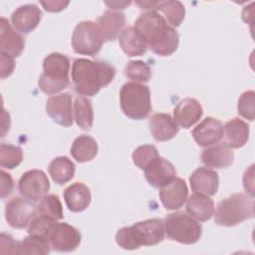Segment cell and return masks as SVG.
I'll list each match as a JSON object with an SVG mask.
<instances>
[{
    "mask_svg": "<svg viewBox=\"0 0 255 255\" xmlns=\"http://www.w3.org/2000/svg\"><path fill=\"white\" fill-rule=\"evenodd\" d=\"M133 27L141 34L154 54L165 57L176 51L179 36L157 12L151 11L139 15Z\"/></svg>",
    "mask_w": 255,
    "mask_h": 255,
    "instance_id": "cell-1",
    "label": "cell"
},
{
    "mask_svg": "<svg viewBox=\"0 0 255 255\" xmlns=\"http://www.w3.org/2000/svg\"><path fill=\"white\" fill-rule=\"evenodd\" d=\"M131 2L130 1H122V2H119V1H115V2H106V5H108L109 7H111L112 9H124L126 6H128Z\"/></svg>",
    "mask_w": 255,
    "mask_h": 255,
    "instance_id": "cell-44",
    "label": "cell"
},
{
    "mask_svg": "<svg viewBox=\"0 0 255 255\" xmlns=\"http://www.w3.org/2000/svg\"><path fill=\"white\" fill-rule=\"evenodd\" d=\"M18 188L21 195L33 202L41 200L50 189L49 178L43 170L32 169L22 174Z\"/></svg>",
    "mask_w": 255,
    "mask_h": 255,
    "instance_id": "cell-9",
    "label": "cell"
},
{
    "mask_svg": "<svg viewBox=\"0 0 255 255\" xmlns=\"http://www.w3.org/2000/svg\"><path fill=\"white\" fill-rule=\"evenodd\" d=\"M143 171L146 181L155 188L162 187L176 177V170L172 163L160 156L151 160Z\"/></svg>",
    "mask_w": 255,
    "mask_h": 255,
    "instance_id": "cell-13",
    "label": "cell"
},
{
    "mask_svg": "<svg viewBox=\"0 0 255 255\" xmlns=\"http://www.w3.org/2000/svg\"><path fill=\"white\" fill-rule=\"evenodd\" d=\"M149 128L153 138L157 141H167L178 132V125L168 114L157 113L149 120Z\"/></svg>",
    "mask_w": 255,
    "mask_h": 255,
    "instance_id": "cell-21",
    "label": "cell"
},
{
    "mask_svg": "<svg viewBox=\"0 0 255 255\" xmlns=\"http://www.w3.org/2000/svg\"><path fill=\"white\" fill-rule=\"evenodd\" d=\"M213 214L217 225L235 226L253 217V201L243 193H234L221 200Z\"/></svg>",
    "mask_w": 255,
    "mask_h": 255,
    "instance_id": "cell-6",
    "label": "cell"
},
{
    "mask_svg": "<svg viewBox=\"0 0 255 255\" xmlns=\"http://www.w3.org/2000/svg\"><path fill=\"white\" fill-rule=\"evenodd\" d=\"M71 43L75 53L94 57L101 51L104 41L97 23L83 21L76 25Z\"/></svg>",
    "mask_w": 255,
    "mask_h": 255,
    "instance_id": "cell-8",
    "label": "cell"
},
{
    "mask_svg": "<svg viewBox=\"0 0 255 255\" xmlns=\"http://www.w3.org/2000/svg\"><path fill=\"white\" fill-rule=\"evenodd\" d=\"M158 10L164 15L165 21L172 28L178 27L185 16V8L179 1H160Z\"/></svg>",
    "mask_w": 255,
    "mask_h": 255,
    "instance_id": "cell-31",
    "label": "cell"
},
{
    "mask_svg": "<svg viewBox=\"0 0 255 255\" xmlns=\"http://www.w3.org/2000/svg\"><path fill=\"white\" fill-rule=\"evenodd\" d=\"M163 221L158 218L136 222L123 227L116 233L117 244L126 250H134L140 246H153L164 239Z\"/></svg>",
    "mask_w": 255,
    "mask_h": 255,
    "instance_id": "cell-3",
    "label": "cell"
},
{
    "mask_svg": "<svg viewBox=\"0 0 255 255\" xmlns=\"http://www.w3.org/2000/svg\"><path fill=\"white\" fill-rule=\"evenodd\" d=\"M223 134L224 128L222 123L211 117L204 119L192 130V136L195 142L204 147L219 142Z\"/></svg>",
    "mask_w": 255,
    "mask_h": 255,
    "instance_id": "cell-16",
    "label": "cell"
},
{
    "mask_svg": "<svg viewBox=\"0 0 255 255\" xmlns=\"http://www.w3.org/2000/svg\"><path fill=\"white\" fill-rule=\"evenodd\" d=\"M51 251L48 238L29 235L18 243L15 254H40L46 255Z\"/></svg>",
    "mask_w": 255,
    "mask_h": 255,
    "instance_id": "cell-30",
    "label": "cell"
},
{
    "mask_svg": "<svg viewBox=\"0 0 255 255\" xmlns=\"http://www.w3.org/2000/svg\"><path fill=\"white\" fill-rule=\"evenodd\" d=\"M119 43L124 53L128 57L141 56L148 47L141 34L134 27L124 29L119 36Z\"/></svg>",
    "mask_w": 255,
    "mask_h": 255,
    "instance_id": "cell-24",
    "label": "cell"
},
{
    "mask_svg": "<svg viewBox=\"0 0 255 255\" xmlns=\"http://www.w3.org/2000/svg\"><path fill=\"white\" fill-rule=\"evenodd\" d=\"M163 225L169 239L185 245L196 243L202 234V227L198 221L184 212L167 214Z\"/></svg>",
    "mask_w": 255,
    "mask_h": 255,
    "instance_id": "cell-7",
    "label": "cell"
},
{
    "mask_svg": "<svg viewBox=\"0 0 255 255\" xmlns=\"http://www.w3.org/2000/svg\"><path fill=\"white\" fill-rule=\"evenodd\" d=\"M188 189L185 181L182 178L174 177L171 181L160 187L159 198L168 210L179 209L187 200Z\"/></svg>",
    "mask_w": 255,
    "mask_h": 255,
    "instance_id": "cell-14",
    "label": "cell"
},
{
    "mask_svg": "<svg viewBox=\"0 0 255 255\" xmlns=\"http://www.w3.org/2000/svg\"><path fill=\"white\" fill-rule=\"evenodd\" d=\"M226 144L231 148L242 147L249 138V126L244 121L234 118L224 127Z\"/></svg>",
    "mask_w": 255,
    "mask_h": 255,
    "instance_id": "cell-26",
    "label": "cell"
},
{
    "mask_svg": "<svg viewBox=\"0 0 255 255\" xmlns=\"http://www.w3.org/2000/svg\"><path fill=\"white\" fill-rule=\"evenodd\" d=\"M35 212V206L31 200L25 197L15 196L6 204L5 218L13 228L23 229L34 218Z\"/></svg>",
    "mask_w": 255,
    "mask_h": 255,
    "instance_id": "cell-10",
    "label": "cell"
},
{
    "mask_svg": "<svg viewBox=\"0 0 255 255\" xmlns=\"http://www.w3.org/2000/svg\"><path fill=\"white\" fill-rule=\"evenodd\" d=\"M253 167L254 165H251L249 169H246L244 175H243V185L246 190L250 194V196H254V179H253Z\"/></svg>",
    "mask_w": 255,
    "mask_h": 255,
    "instance_id": "cell-42",
    "label": "cell"
},
{
    "mask_svg": "<svg viewBox=\"0 0 255 255\" xmlns=\"http://www.w3.org/2000/svg\"><path fill=\"white\" fill-rule=\"evenodd\" d=\"M120 105L123 113L131 120L147 118L151 112L149 88L139 83H126L120 92Z\"/></svg>",
    "mask_w": 255,
    "mask_h": 255,
    "instance_id": "cell-5",
    "label": "cell"
},
{
    "mask_svg": "<svg viewBox=\"0 0 255 255\" xmlns=\"http://www.w3.org/2000/svg\"><path fill=\"white\" fill-rule=\"evenodd\" d=\"M13 179L11 175L4 170H1V197L8 196L13 189Z\"/></svg>",
    "mask_w": 255,
    "mask_h": 255,
    "instance_id": "cell-40",
    "label": "cell"
},
{
    "mask_svg": "<svg viewBox=\"0 0 255 255\" xmlns=\"http://www.w3.org/2000/svg\"><path fill=\"white\" fill-rule=\"evenodd\" d=\"M42 12L35 4H25L18 7L11 15L13 28L21 34H29L40 23Z\"/></svg>",
    "mask_w": 255,
    "mask_h": 255,
    "instance_id": "cell-15",
    "label": "cell"
},
{
    "mask_svg": "<svg viewBox=\"0 0 255 255\" xmlns=\"http://www.w3.org/2000/svg\"><path fill=\"white\" fill-rule=\"evenodd\" d=\"M132 161L139 169L144 167L155 157L159 156L156 147L152 144H143L136 147L132 152Z\"/></svg>",
    "mask_w": 255,
    "mask_h": 255,
    "instance_id": "cell-36",
    "label": "cell"
},
{
    "mask_svg": "<svg viewBox=\"0 0 255 255\" xmlns=\"http://www.w3.org/2000/svg\"><path fill=\"white\" fill-rule=\"evenodd\" d=\"M39 215L48 217L54 221L63 218V206L58 195H45L38 205Z\"/></svg>",
    "mask_w": 255,
    "mask_h": 255,
    "instance_id": "cell-32",
    "label": "cell"
},
{
    "mask_svg": "<svg viewBox=\"0 0 255 255\" xmlns=\"http://www.w3.org/2000/svg\"><path fill=\"white\" fill-rule=\"evenodd\" d=\"M75 164L67 156H58L54 158L48 167L49 174L57 184L69 182L75 175Z\"/></svg>",
    "mask_w": 255,
    "mask_h": 255,
    "instance_id": "cell-28",
    "label": "cell"
},
{
    "mask_svg": "<svg viewBox=\"0 0 255 255\" xmlns=\"http://www.w3.org/2000/svg\"><path fill=\"white\" fill-rule=\"evenodd\" d=\"M69 1H40V4L48 12H60L69 5Z\"/></svg>",
    "mask_w": 255,
    "mask_h": 255,
    "instance_id": "cell-41",
    "label": "cell"
},
{
    "mask_svg": "<svg viewBox=\"0 0 255 255\" xmlns=\"http://www.w3.org/2000/svg\"><path fill=\"white\" fill-rule=\"evenodd\" d=\"M135 4L139 6L140 9L146 10L147 12H156V10H158L160 1H136Z\"/></svg>",
    "mask_w": 255,
    "mask_h": 255,
    "instance_id": "cell-43",
    "label": "cell"
},
{
    "mask_svg": "<svg viewBox=\"0 0 255 255\" xmlns=\"http://www.w3.org/2000/svg\"><path fill=\"white\" fill-rule=\"evenodd\" d=\"M186 211L197 221H207L214 213V203L207 195L193 193L187 199Z\"/></svg>",
    "mask_w": 255,
    "mask_h": 255,
    "instance_id": "cell-25",
    "label": "cell"
},
{
    "mask_svg": "<svg viewBox=\"0 0 255 255\" xmlns=\"http://www.w3.org/2000/svg\"><path fill=\"white\" fill-rule=\"evenodd\" d=\"M97 153L98 143L96 139L87 134L78 136L71 146V154L78 162L90 161Z\"/></svg>",
    "mask_w": 255,
    "mask_h": 255,
    "instance_id": "cell-27",
    "label": "cell"
},
{
    "mask_svg": "<svg viewBox=\"0 0 255 255\" xmlns=\"http://www.w3.org/2000/svg\"><path fill=\"white\" fill-rule=\"evenodd\" d=\"M189 182L194 193L211 196L216 194L218 190L219 177L215 170L207 167H199L192 172Z\"/></svg>",
    "mask_w": 255,
    "mask_h": 255,
    "instance_id": "cell-17",
    "label": "cell"
},
{
    "mask_svg": "<svg viewBox=\"0 0 255 255\" xmlns=\"http://www.w3.org/2000/svg\"><path fill=\"white\" fill-rule=\"evenodd\" d=\"M238 114L246 120L253 121L255 116V93L254 91L244 92L237 104Z\"/></svg>",
    "mask_w": 255,
    "mask_h": 255,
    "instance_id": "cell-37",
    "label": "cell"
},
{
    "mask_svg": "<svg viewBox=\"0 0 255 255\" xmlns=\"http://www.w3.org/2000/svg\"><path fill=\"white\" fill-rule=\"evenodd\" d=\"M125 76L134 83H145L151 78V70L143 61H130L125 67Z\"/></svg>",
    "mask_w": 255,
    "mask_h": 255,
    "instance_id": "cell-34",
    "label": "cell"
},
{
    "mask_svg": "<svg viewBox=\"0 0 255 255\" xmlns=\"http://www.w3.org/2000/svg\"><path fill=\"white\" fill-rule=\"evenodd\" d=\"M81 233L68 223H55L49 235L51 246L60 252H72L81 243Z\"/></svg>",
    "mask_w": 255,
    "mask_h": 255,
    "instance_id": "cell-11",
    "label": "cell"
},
{
    "mask_svg": "<svg viewBox=\"0 0 255 255\" xmlns=\"http://www.w3.org/2000/svg\"><path fill=\"white\" fill-rule=\"evenodd\" d=\"M64 199L69 210L81 212L88 208L92 195L90 188L83 182H75L64 191Z\"/></svg>",
    "mask_w": 255,
    "mask_h": 255,
    "instance_id": "cell-22",
    "label": "cell"
},
{
    "mask_svg": "<svg viewBox=\"0 0 255 255\" xmlns=\"http://www.w3.org/2000/svg\"><path fill=\"white\" fill-rule=\"evenodd\" d=\"M15 68L14 57L9 54L1 52V78L5 79L9 77Z\"/></svg>",
    "mask_w": 255,
    "mask_h": 255,
    "instance_id": "cell-38",
    "label": "cell"
},
{
    "mask_svg": "<svg viewBox=\"0 0 255 255\" xmlns=\"http://www.w3.org/2000/svg\"><path fill=\"white\" fill-rule=\"evenodd\" d=\"M200 157L208 167L226 168L233 163L234 153L226 143H220L204 149Z\"/></svg>",
    "mask_w": 255,
    "mask_h": 255,
    "instance_id": "cell-23",
    "label": "cell"
},
{
    "mask_svg": "<svg viewBox=\"0 0 255 255\" xmlns=\"http://www.w3.org/2000/svg\"><path fill=\"white\" fill-rule=\"evenodd\" d=\"M74 110L77 126L84 130L91 129L94 123V111L92 102L86 97L79 96L75 99Z\"/></svg>",
    "mask_w": 255,
    "mask_h": 255,
    "instance_id": "cell-29",
    "label": "cell"
},
{
    "mask_svg": "<svg viewBox=\"0 0 255 255\" xmlns=\"http://www.w3.org/2000/svg\"><path fill=\"white\" fill-rule=\"evenodd\" d=\"M70 61L61 53H52L43 61V74L38 80L40 90L47 95L57 94L70 85Z\"/></svg>",
    "mask_w": 255,
    "mask_h": 255,
    "instance_id": "cell-4",
    "label": "cell"
},
{
    "mask_svg": "<svg viewBox=\"0 0 255 255\" xmlns=\"http://www.w3.org/2000/svg\"><path fill=\"white\" fill-rule=\"evenodd\" d=\"M72 81L80 96L93 97L102 88L110 85L116 76V69L104 61L76 59L72 65Z\"/></svg>",
    "mask_w": 255,
    "mask_h": 255,
    "instance_id": "cell-2",
    "label": "cell"
},
{
    "mask_svg": "<svg viewBox=\"0 0 255 255\" xmlns=\"http://www.w3.org/2000/svg\"><path fill=\"white\" fill-rule=\"evenodd\" d=\"M46 113L56 124L63 127L72 126V96L63 93L50 97L46 103Z\"/></svg>",
    "mask_w": 255,
    "mask_h": 255,
    "instance_id": "cell-12",
    "label": "cell"
},
{
    "mask_svg": "<svg viewBox=\"0 0 255 255\" xmlns=\"http://www.w3.org/2000/svg\"><path fill=\"white\" fill-rule=\"evenodd\" d=\"M0 48L1 52L11 55L12 57H19L25 47L24 38L10 25L8 20L4 17L0 19Z\"/></svg>",
    "mask_w": 255,
    "mask_h": 255,
    "instance_id": "cell-19",
    "label": "cell"
},
{
    "mask_svg": "<svg viewBox=\"0 0 255 255\" xmlns=\"http://www.w3.org/2000/svg\"><path fill=\"white\" fill-rule=\"evenodd\" d=\"M1 253L3 254H15L18 243L14 241V239L5 233L1 234Z\"/></svg>",
    "mask_w": 255,
    "mask_h": 255,
    "instance_id": "cell-39",
    "label": "cell"
},
{
    "mask_svg": "<svg viewBox=\"0 0 255 255\" xmlns=\"http://www.w3.org/2000/svg\"><path fill=\"white\" fill-rule=\"evenodd\" d=\"M202 114L201 105L193 98L181 100L173 110L174 121L184 128H188L197 123L202 117Z\"/></svg>",
    "mask_w": 255,
    "mask_h": 255,
    "instance_id": "cell-18",
    "label": "cell"
},
{
    "mask_svg": "<svg viewBox=\"0 0 255 255\" xmlns=\"http://www.w3.org/2000/svg\"><path fill=\"white\" fill-rule=\"evenodd\" d=\"M23 160L22 148L13 144L2 143L0 146V165L3 168L13 169Z\"/></svg>",
    "mask_w": 255,
    "mask_h": 255,
    "instance_id": "cell-33",
    "label": "cell"
},
{
    "mask_svg": "<svg viewBox=\"0 0 255 255\" xmlns=\"http://www.w3.org/2000/svg\"><path fill=\"white\" fill-rule=\"evenodd\" d=\"M56 221L48 217H45L43 215H38L30 221L27 232L29 235L44 237L49 239V235Z\"/></svg>",
    "mask_w": 255,
    "mask_h": 255,
    "instance_id": "cell-35",
    "label": "cell"
},
{
    "mask_svg": "<svg viewBox=\"0 0 255 255\" xmlns=\"http://www.w3.org/2000/svg\"><path fill=\"white\" fill-rule=\"evenodd\" d=\"M126 23L125 14L120 11L107 10L98 18L97 25L104 42L114 41Z\"/></svg>",
    "mask_w": 255,
    "mask_h": 255,
    "instance_id": "cell-20",
    "label": "cell"
}]
</instances>
